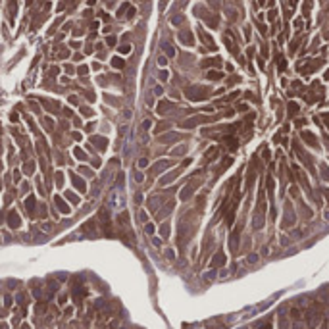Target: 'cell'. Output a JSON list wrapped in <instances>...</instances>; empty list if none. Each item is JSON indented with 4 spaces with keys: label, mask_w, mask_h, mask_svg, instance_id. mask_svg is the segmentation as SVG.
Masks as SVG:
<instances>
[{
    "label": "cell",
    "mask_w": 329,
    "mask_h": 329,
    "mask_svg": "<svg viewBox=\"0 0 329 329\" xmlns=\"http://www.w3.org/2000/svg\"><path fill=\"white\" fill-rule=\"evenodd\" d=\"M185 94H187V98H191V100H204V98L210 94V89H206V87H189L185 91Z\"/></svg>",
    "instance_id": "obj_1"
},
{
    "label": "cell",
    "mask_w": 329,
    "mask_h": 329,
    "mask_svg": "<svg viewBox=\"0 0 329 329\" xmlns=\"http://www.w3.org/2000/svg\"><path fill=\"white\" fill-rule=\"evenodd\" d=\"M321 65V60H310V62H306L304 65H298V71L300 73H312L314 70H318Z\"/></svg>",
    "instance_id": "obj_2"
},
{
    "label": "cell",
    "mask_w": 329,
    "mask_h": 329,
    "mask_svg": "<svg viewBox=\"0 0 329 329\" xmlns=\"http://www.w3.org/2000/svg\"><path fill=\"white\" fill-rule=\"evenodd\" d=\"M206 121H210V117H204V116H196V117H191V120L183 121V127H187V129H191L193 125H198V123H206Z\"/></svg>",
    "instance_id": "obj_3"
},
{
    "label": "cell",
    "mask_w": 329,
    "mask_h": 329,
    "mask_svg": "<svg viewBox=\"0 0 329 329\" xmlns=\"http://www.w3.org/2000/svg\"><path fill=\"white\" fill-rule=\"evenodd\" d=\"M300 137H302V139H304L308 144H310V146H316V148H318V139H316V135H312L310 131H302Z\"/></svg>",
    "instance_id": "obj_4"
},
{
    "label": "cell",
    "mask_w": 329,
    "mask_h": 329,
    "mask_svg": "<svg viewBox=\"0 0 329 329\" xmlns=\"http://www.w3.org/2000/svg\"><path fill=\"white\" fill-rule=\"evenodd\" d=\"M8 223H10V227H19V216H18V212H10V216H8Z\"/></svg>",
    "instance_id": "obj_5"
},
{
    "label": "cell",
    "mask_w": 329,
    "mask_h": 329,
    "mask_svg": "<svg viewBox=\"0 0 329 329\" xmlns=\"http://www.w3.org/2000/svg\"><path fill=\"white\" fill-rule=\"evenodd\" d=\"M221 264H225V254H223V252H218V254L214 256V260H212V266L216 268V266H221Z\"/></svg>",
    "instance_id": "obj_6"
},
{
    "label": "cell",
    "mask_w": 329,
    "mask_h": 329,
    "mask_svg": "<svg viewBox=\"0 0 329 329\" xmlns=\"http://www.w3.org/2000/svg\"><path fill=\"white\" fill-rule=\"evenodd\" d=\"M71 181H73V185H75V187H79V191H87V189H85V181L81 179V177L71 175Z\"/></svg>",
    "instance_id": "obj_7"
},
{
    "label": "cell",
    "mask_w": 329,
    "mask_h": 329,
    "mask_svg": "<svg viewBox=\"0 0 329 329\" xmlns=\"http://www.w3.org/2000/svg\"><path fill=\"white\" fill-rule=\"evenodd\" d=\"M112 65H114L116 70H123V67H125V62L121 60V58H117V56H116V58H112Z\"/></svg>",
    "instance_id": "obj_8"
},
{
    "label": "cell",
    "mask_w": 329,
    "mask_h": 329,
    "mask_svg": "<svg viewBox=\"0 0 329 329\" xmlns=\"http://www.w3.org/2000/svg\"><path fill=\"white\" fill-rule=\"evenodd\" d=\"M25 208H27L29 210V212H33V210H35V196H27V200H25Z\"/></svg>",
    "instance_id": "obj_9"
},
{
    "label": "cell",
    "mask_w": 329,
    "mask_h": 329,
    "mask_svg": "<svg viewBox=\"0 0 329 329\" xmlns=\"http://www.w3.org/2000/svg\"><path fill=\"white\" fill-rule=\"evenodd\" d=\"M23 172H25V175H31V173L35 172V162H25Z\"/></svg>",
    "instance_id": "obj_10"
},
{
    "label": "cell",
    "mask_w": 329,
    "mask_h": 329,
    "mask_svg": "<svg viewBox=\"0 0 329 329\" xmlns=\"http://www.w3.org/2000/svg\"><path fill=\"white\" fill-rule=\"evenodd\" d=\"M56 204H58V208H60V210H62V212H64V214H67V212H70V208L65 206V202H64V200L60 198V196H56Z\"/></svg>",
    "instance_id": "obj_11"
},
{
    "label": "cell",
    "mask_w": 329,
    "mask_h": 329,
    "mask_svg": "<svg viewBox=\"0 0 329 329\" xmlns=\"http://www.w3.org/2000/svg\"><path fill=\"white\" fill-rule=\"evenodd\" d=\"M167 108H173V104H169V102H160V106H158V114H166Z\"/></svg>",
    "instance_id": "obj_12"
},
{
    "label": "cell",
    "mask_w": 329,
    "mask_h": 329,
    "mask_svg": "<svg viewBox=\"0 0 329 329\" xmlns=\"http://www.w3.org/2000/svg\"><path fill=\"white\" fill-rule=\"evenodd\" d=\"M198 35H200V37H202V41H204V42H206V44H210V46H212V48H214V42H212V39H210V37H208V35H206V33H204V31H202V29H198Z\"/></svg>",
    "instance_id": "obj_13"
},
{
    "label": "cell",
    "mask_w": 329,
    "mask_h": 329,
    "mask_svg": "<svg viewBox=\"0 0 329 329\" xmlns=\"http://www.w3.org/2000/svg\"><path fill=\"white\" fill-rule=\"evenodd\" d=\"M177 139H181L177 133H172V135H166V137H160V141L162 143H167V141H177Z\"/></svg>",
    "instance_id": "obj_14"
},
{
    "label": "cell",
    "mask_w": 329,
    "mask_h": 329,
    "mask_svg": "<svg viewBox=\"0 0 329 329\" xmlns=\"http://www.w3.org/2000/svg\"><path fill=\"white\" fill-rule=\"evenodd\" d=\"M225 143H227V146L231 150H235L237 146H239V144H237V139H233V137H225Z\"/></svg>",
    "instance_id": "obj_15"
},
{
    "label": "cell",
    "mask_w": 329,
    "mask_h": 329,
    "mask_svg": "<svg viewBox=\"0 0 329 329\" xmlns=\"http://www.w3.org/2000/svg\"><path fill=\"white\" fill-rule=\"evenodd\" d=\"M214 64H221L219 58H212V60H204L202 62V67H208V65H214Z\"/></svg>",
    "instance_id": "obj_16"
},
{
    "label": "cell",
    "mask_w": 329,
    "mask_h": 329,
    "mask_svg": "<svg viewBox=\"0 0 329 329\" xmlns=\"http://www.w3.org/2000/svg\"><path fill=\"white\" fill-rule=\"evenodd\" d=\"M73 154H75V158H77V160H87V154H85L81 148H75Z\"/></svg>",
    "instance_id": "obj_17"
},
{
    "label": "cell",
    "mask_w": 329,
    "mask_h": 329,
    "mask_svg": "<svg viewBox=\"0 0 329 329\" xmlns=\"http://www.w3.org/2000/svg\"><path fill=\"white\" fill-rule=\"evenodd\" d=\"M179 39H181V42H187V44H193V39L189 37V33H181V35H179Z\"/></svg>",
    "instance_id": "obj_18"
},
{
    "label": "cell",
    "mask_w": 329,
    "mask_h": 329,
    "mask_svg": "<svg viewBox=\"0 0 329 329\" xmlns=\"http://www.w3.org/2000/svg\"><path fill=\"white\" fill-rule=\"evenodd\" d=\"M129 8H131V6L125 2V4H123L120 10H117V18H123V14H127V10H129Z\"/></svg>",
    "instance_id": "obj_19"
},
{
    "label": "cell",
    "mask_w": 329,
    "mask_h": 329,
    "mask_svg": "<svg viewBox=\"0 0 329 329\" xmlns=\"http://www.w3.org/2000/svg\"><path fill=\"white\" fill-rule=\"evenodd\" d=\"M169 166V162H158L156 166L152 167V172H160V169H164V167H167Z\"/></svg>",
    "instance_id": "obj_20"
},
{
    "label": "cell",
    "mask_w": 329,
    "mask_h": 329,
    "mask_svg": "<svg viewBox=\"0 0 329 329\" xmlns=\"http://www.w3.org/2000/svg\"><path fill=\"white\" fill-rule=\"evenodd\" d=\"M297 112H298V104H295V102H291V104H289V114H291V116H295Z\"/></svg>",
    "instance_id": "obj_21"
},
{
    "label": "cell",
    "mask_w": 329,
    "mask_h": 329,
    "mask_svg": "<svg viewBox=\"0 0 329 329\" xmlns=\"http://www.w3.org/2000/svg\"><path fill=\"white\" fill-rule=\"evenodd\" d=\"M223 73H219V71H208V79H221Z\"/></svg>",
    "instance_id": "obj_22"
},
{
    "label": "cell",
    "mask_w": 329,
    "mask_h": 329,
    "mask_svg": "<svg viewBox=\"0 0 329 329\" xmlns=\"http://www.w3.org/2000/svg\"><path fill=\"white\" fill-rule=\"evenodd\" d=\"M91 141H96L98 148H104V146H106V141L102 139V137H94V139H91Z\"/></svg>",
    "instance_id": "obj_23"
},
{
    "label": "cell",
    "mask_w": 329,
    "mask_h": 329,
    "mask_svg": "<svg viewBox=\"0 0 329 329\" xmlns=\"http://www.w3.org/2000/svg\"><path fill=\"white\" fill-rule=\"evenodd\" d=\"M131 52V44H121L120 46V54H129Z\"/></svg>",
    "instance_id": "obj_24"
},
{
    "label": "cell",
    "mask_w": 329,
    "mask_h": 329,
    "mask_svg": "<svg viewBox=\"0 0 329 329\" xmlns=\"http://www.w3.org/2000/svg\"><path fill=\"white\" fill-rule=\"evenodd\" d=\"M162 48H164V50H166V54H167V56H169V58H172V56H173V54H175V52H173V48H172V46H169V44H162Z\"/></svg>",
    "instance_id": "obj_25"
},
{
    "label": "cell",
    "mask_w": 329,
    "mask_h": 329,
    "mask_svg": "<svg viewBox=\"0 0 329 329\" xmlns=\"http://www.w3.org/2000/svg\"><path fill=\"white\" fill-rule=\"evenodd\" d=\"M77 73H79V75H87V73H89V67H87V65H79V67H77Z\"/></svg>",
    "instance_id": "obj_26"
},
{
    "label": "cell",
    "mask_w": 329,
    "mask_h": 329,
    "mask_svg": "<svg viewBox=\"0 0 329 329\" xmlns=\"http://www.w3.org/2000/svg\"><path fill=\"white\" fill-rule=\"evenodd\" d=\"M56 183H58V187L64 185V175H62V173H58V175H56Z\"/></svg>",
    "instance_id": "obj_27"
},
{
    "label": "cell",
    "mask_w": 329,
    "mask_h": 329,
    "mask_svg": "<svg viewBox=\"0 0 329 329\" xmlns=\"http://www.w3.org/2000/svg\"><path fill=\"white\" fill-rule=\"evenodd\" d=\"M8 6H10V12L14 14L15 12V0H8Z\"/></svg>",
    "instance_id": "obj_28"
},
{
    "label": "cell",
    "mask_w": 329,
    "mask_h": 329,
    "mask_svg": "<svg viewBox=\"0 0 329 329\" xmlns=\"http://www.w3.org/2000/svg\"><path fill=\"white\" fill-rule=\"evenodd\" d=\"M106 44H108V46H114V44H116V37H108L106 39Z\"/></svg>",
    "instance_id": "obj_29"
},
{
    "label": "cell",
    "mask_w": 329,
    "mask_h": 329,
    "mask_svg": "<svg viewBox=\"0 0 329 329\" xmlns=\"http://www.w3.org/2000/svg\"><path fill=\"white\" fill-rule=\"evenodd\" d=\"M143 129H144V131L150 129V120H144V121H143Z\"/></svg>",
    "instance_id": "obj_30"
},
{
    "label": "cell",
    "mask_w": 329,
    "mask_h": 329,
    "mask_svg": "<svg viewBox=\"0 0 329 329\" xmlns=\"http://www.w3.org/2000/svg\"><path fill=\"white\" fill-rule=\"evenodd\" d=\"M81 173H83V175H93V172L87 169V167H81Z\"/></svg>",
    "instance_id": "obj_31"
},
{
    "label": "cell",
    "mask_w": 329,
    "mask_h": 329,
    "mask_svg": "<svg viewBox=\"0 0 329 329\" xmlns=\"http://www.w3.org/2000/svg\"><path fill=\"white\" fill-rule=\"evenodd\" d=\"M67 198H70V200H73V202H79V198H77L75 195H71V193H67Z\"/></svg>",
    "instance_id": "obj_32"
},
{
    "label": "cell",
    "mask_w": 329,
    "mask_h": 329,
    "mask_svg": "<svg viewBox=\"0 0 329 329\" xmlns=\"http://www.w3.org/2000/svg\"><path fill=\"white\" fill-rule=\"evenodd\" d=\"M166 58H164V56H160V58H158V64H160V65H166Z\"/></svg>",
    "instance_id": "obj_33"
},
{
    "label": "cell",
    "mask_w": 329,
    "mask_h": 329,
    "mask_svg": "<svg viewBox=\"0 0 329 329\" xmlns=\"http://www.w3.org/2000/svg\"><path fill=\"white\" fill-rule=\"evenodd\" d=\"M146 233H154V225H152V223H148V225H146Z\"/></svg>",
    "instance_id": "obj_34"
},
{
    "label": "cell",
    "mask_w": 329,
    "mask_h": 329,
    "mask_svg": "<svg viewBox=\"0 0 329 329\" xmlns=\"http://www.w3.org/2000/svg\"><path fill=\"white\" fill-rule=\"evenodd\" d=\"M285 67H287V62H283V60H281V62H279V70L283 71V70H285Z\"/></svg>",
    "instance_id": "obj_35"
},
{
    "label": "cell",
    "mask_w": 329,
    "mask_h": 329,
    "mask_svg": "<svg viewBox=\"0 0 329 329\" xmlns=\"http://www.w3.org/2000/svg\"><path fill=\"white\" fill-rule=\"evenodd\" d=\"M14 181H15V183L19 181V172H14Z\"/></svg>",
    "instance_id": "obj_36"
},
{
    "label": "cell",
    "mask_w": 329,
    "mask_h": 329,
    "mask_svg": "<svg viewBox=\"0 0 329 329\" xmlns=\"http://www.w3.org/2000/svg\"><path fill=\"white\" fill-rule=\"evenodd\" d=\"M135 179H137V181H143L144 177H143V173H137V175H135Z\"/></svg>",
    "instance_id": "obj_37"
},
{
    "label": "cell",
    "mask_w": 329,
    "mask_h": 329,
    "mask_svg": "<svg viewBox=\"0 0 329 329\" xmlns=\"http://www.w3.org/2000/svg\"><path fill=\"white\" fill-rule=\"evenodd\" d=\"M323 120H325V123H327V127H329V116H323Z\"/></svg>",
    "instance_id": "obj_38"
},
{
    "label": "cell",
    "mask_w": 329,
    "mask_h": 329,
    "mask_svg": "<svg viewBox=\"0 0 329 329\" xmlns=\"http://www.w3.org/2000/svg\"><path fill=\"white\" fill-rule=\"evenodd\" d=\"M325 196H327V200H329V191H327V193H325Z\"/></svg>",
    "instance_id": "obj_39"
},
{
    "label": "cell",
    "mask_w": 329,
    "mask_h": 329,
    "mask_svg": "<svg viewBox=\"0 0 329 329\" xmlns=\"http://www.w3.org/2000/svg\"><path fill=\"white\" fill-rule=\"evenodd\" d=\"M325 79H329V71H327V73H325Z\"/></svg>",
    "instance_id": "obj_40"
}]
</instances>
